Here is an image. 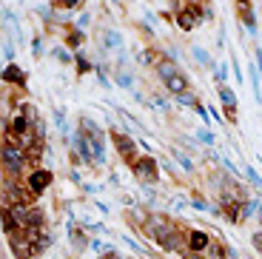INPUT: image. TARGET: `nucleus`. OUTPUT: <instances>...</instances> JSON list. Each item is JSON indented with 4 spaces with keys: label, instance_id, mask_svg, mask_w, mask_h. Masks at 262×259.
<instances>
[{
    "label": "nucleus",
    "instance_id": "f257e3e1",
    "mask_svg": "<svg viewBox=\"0 0 262 259\" xmlns=\"http://www.w3.org/2000/svg\"><path fill=\"white\" fill-rule=\"evenodd\" d=\"M145 233L154 236V242L160 248H165V251H183V245L188 242V233H183L171 220H165V217H151L145 222Z\"/></svg>",
    "mask_w": 262,
    "mask_h": 259
},
{
    "label": "nucleus",
    "instance_id": "f03ea898",
    "mask_svg": "<svg viewBox=\"0 0 262 259\" xmlns=\"http://www.w3.org/2000/svg\"><path fill=\"white\" fill-rule=\"evenodd\" d=\"M205 9H200L196 3H183V6H177V26L183 29V32H191V29H196V23L200 20H205Z\"/></svg>",
    "mask_w": 262,
    "mask_h": 259
},
{
    "label": "nucleus",
    "instance_id": "7ed1b4c3",
    "mask_svg": "<svg viewBox=\"0 0 262 259\" xmlns=\"http://www.w3.org/2000/svg\"><path fill=\"white\" fill-rule=\"evenodd\" d=\"M26 165H29L26 151H20V148H14V145L3 143V171H9L12 177H17V174H23Z\"/></svg>",
    "mask_w": 262,
    "mask_h": 259
},
{
    "label": "nucleus",
    "instance_id": "20e7f679",
    "mask_svg": "<svg viewBox=\"0 0 262 259\" xmlns=\"http://www.w3.org/2000/svg\"><path fill=\"white\" fill-rule=\"evenodd\" d=\"M112 140H114V148L120 151V157H123L128 165H134V162L140 160V151H137V145H134V140H131L128 134H125L123 128H117V131H112Z\"/></svg>",
    "mask_w": 262,
    "mask_h": 259
},
{
    "label": "nucleus",
    "instance_id": "39448f33",
    "mask_svg": "<svg viewBox=\"0 0 262 259\" xmlns=\"http://www.w3.org/2000/svg\"><path fill=\"white\" fill-rule=\"evenodd\" d=\"M160 74H163L165 89H168L171 94H177V97H180V94H185V91H188V80H185V74H180L171 63H163V66H160Z\"/></svg>",
    "mask_w": 262,
    "mask_h": 259
},
{
    "label": "nucleus",
    "instance_id": "423d86ee",
    "mask_svg": "<svg viewBox=\"0 0 262 259\" xmlns=\"http://www.w3.org/2000/svg\"><path fill=\"white\" fill-rule=\"evenodd\" d=\"M9 240H12V253L17 259H34L40 251H43L37 242L26 240V236H20V233H9Z\"/></svg>",
    "mask_w": 262,
    "mask_h": 259
},
{
    "label": "nucleus",
    "instance_id": "0eeeda50",
    "mask_svg": "<svg viewBox=\"0 0 262 259\" xmlns=\"http://www.w3.org/2000/svg\"><path fill=\"white\" fill-rule=\"evenodd\" d=\"M134 174H137V180L140 182H157L160 180V171H157V162L151 160V157H140L134 165Z\"/></svg>",
    "mask_w": 262,
    "mask_h": 259
},
{
    "label": "nucleus",
    "instance_id": "6e6552de",
    "mask_svg": "<svg viewBox=\"0 0 262 259\" xmlns=\"http://www.w3.org/2000/svg\"><path fill=\"white\" fill-rule=\"evenodd\" d=\"M49 185H52V174H49V171L37 168V171H32V174H29V191H34L37 197L43 194Z\"/></svg>",
    "mask_w": 262,
    "mask_h": 259
},
{
    "label": "nucleus",
    "instance_id": "1a4fd4ad",
    "mask_svg": "<svg viewBox=\"0 0 262 259\" xmlns=\"http://www.w3.org/2000/svg\"><path fill=\"white\" fill-rule=\"evenodd\" d=\"M208 245H211V236H208V233H203V231H188V248H191L194 253L208 251Z\"/></svg>",
    "mask_w": 262,
    "mask_h": 259
},
{
    "label": "nucleus",
    "instance_id": "9d476101",
    "mask_svg": "<svg viewBox=\"0 0 262 259\" xmlns=\"http://www.w3.org/2000/svg\"><path fill=\"white\" fill-rule=\"evenodd\" d=\"M3 83H12V85H17V89H23V85H26V74L20 72L14 63H9L6 69H3Z\"/></svg>",
    "mask_w": 262,
    "mask_h": 259
},
{
    "label": "nucleus",
    "instance_id": "9b49d317",
    "mask_svg": "<svg viewBox=\"0 0 262 259\" xmlns=\"http://www.w3.org/2000/svg\"><path fill=\"white\" fill-rule=\"evenodd\" d=\"M236 6H239V17H243V23L254 32V12H251V0H236Z\"/></svg>",
    "mask_w": 262,
    "mask_h": 259
},
{
    "label": "nucleus",
    "instance_id": "f8f14e48",
    "mask_svg": "<svg viewBox=\"0 0 262 259\" xmlns=\"http://www.w3.org/2000/svg\"><path fill=\"white\" fill-rule=\"evenodd\" d=\"M220 100H223L225 109H236V97H234V91H231V89H223V91H220Z\"/></svg>",
    "mask_w": 262,
    "mask_h": 259
},
{
    "label": "nucleus",
    "instance_id": "ddd939ff",
    "mask_svg": "<svg viewBox=\"0 0 262 259\" xmlns=\"http://www.w3.org/2000/svg\"><path fill=\"white\" fill-rule=\"evenodd\" d=\"M66 43L72 46V49H77V46L83 43V32H80V29H72V32L66 34Z\"/></svg>",
    "mask_w": 262,
    "mask_h": 259
},
{
    "label": "nucleus",
    "instance_id": "4468645a",
    "mask_svg": "<svg viewBox=\"0 0 262 259\" xmlns=\"http://www.w3.org/2000/svg\"><path fill=\"white\" fill-rule=\"evenodd\" d=\"M254 211H259V200H248V202H245V208H243V217H251Z\"/></svg>",
    "mask_w": 262,
    "mask_h": 259
},
{
    "label": "nucleus",
    "instance_id": "2eb2a0df",
    "mask_svg": "<svg viewBox=\"0 0 262 259\" xmlns=\"http://www.w3.org/2000/svg\"><path fill=\"white\" fill-rule=\"evenodd\" d=\"M105 46H108V49H117V46H120V34L105 32Z\"/></svg>",
    "mask_w": 262,
    "mask_h": 259
},
{
    "label": "nucleus",
    "instance_id": "dca6fc26",
    "mask_svg": "<svg viewBox=\"0 0 262 259\" xmlns=\"http://www.w3.org/2000/svg\"><path fill=\"white\" fill-rule=\"evenodd\" d=\"M191 205H194V208H200V211H216V208H211L208 202H205V200H200V197H194V200H191Z\"/></svg>",
    "mask_w": 262,
    "mask_h": 259
},
{
    "label": "nucleus",
    "instance_id": "f3484780",
    "mask_svg": "<svg viewBox=\"0 0 262 259\" xmlns=\"http://www.w3.org/2000/svg\"><path fill=\"white\" fill-rule=\"evenodd\" d=\"M174 157H177V160H180V165H183L185 171H191V160H188V157L183 154V151H174Z\"/></svg>",
    "mask_w": 262,
    "mask_h": 259
},
{
    "label": "nucleus",
    "instance_id": "a211bd4d",
    "mask_svg": "<svg viewBox=\"0 0 262 259\" xmlns=\"http://www.w3.org/2000/svg\"><path fill=\"white\" fill-rule=\"evenodd\" d=\"M72 242H74V248H83V233L77 228H72Z\"/></svg>",
    "mask_w": 262,
    "mask_h": 259
},
{
    "label": "nucleus",
    "instance_id": "6ab92c4d",
    "mask_svg": "<svg viewBox=\"0 0 262 259\" xmlns=\"http://www.w3.org/2000/svg\"><path fill=\"white\" fill-rule=\"evenodd\" d=\"M52 54L57 60H63V63H69V60H72V57H69V52H63V49H52Z\"/></svg>",
    "mask_w": 262,
    "mask_h": 259
},
{
    "label": "nucleus",
    "instance_id": "aec40b11",
    "mask_svg": "<svg viewBox=\"0 0 262 259\" xmlns=\"http://www.w3.org/2000/svg\"><path fill=\"white\" fill-rule=\"evenodd\" d=\"M80 3H83V0H60V6L63 9H77Z\"/></svg>",
    "mask_w": 262,
    "mask_h": 259
},
{
    "label": "nucleus",
    "instance_id": "412c9836",
    "mask_svg": "<svg viewBox=\"0 0 262 259\" xmlns=\"http://www.w3.org/2000/svg\"><path fill=\"white\" fill-rule=\"evenodd\" d=\"M92 248H94L97 253H105V251H108V248H105V242H100V240H94V242H92Z\"/></svg>",
    "mask_w": 262,
    "mask_h": 259
},
{
    "label": "nucleus",
    "instance_id": "4be33fe9",
    "mask_svg": "<svg viewBox=\"0 0 262 259\" xmlns=\"http://www.w3.org/2000/svg\"><path fill=\"white\" fill-rule=\"evenodd\" d=\"M254 248L262 253V231H259V233H254Z\"/></svg>",
    "mask_w": 262,
    "mask_h": 259
},
{
    "label": "nucleus",
    "instance_id": "5701e85b",
    "mask_svg": "<svg viewBox=\"0 0 262 259\" xmlns=\"http://www.w3.org/2000/svg\"><path fill=\"white\" fill-rule=\"evenodd\" d=\"M77 66H80V72H89V69H92V66H89V60H85V57H77Z\"/></svg>",
    "mask_w": 262,
    "mask_h": 259
},
{
    "label": "nucleus",
    "instance_id": "b1692460",
    "mask_svg": "<svg viewBox=\"0 0 262 259\" xmlns=\"http://www.w3.org/2000/svg\"><path fill=\"white\" fill-rule=\"evenodd\" d=\"M103 259H120V256H117L114 251H105V253H103Z\"/></svg>",
    "mask_w": 262,
    "mask_h": 259
},
{
    "label": "nucleus",
    "instance_id": "393cba45",
    "mask_svg": "<svg viewBox=\"0 0 262 259\" xmlns=\"http://www.w3.org/2000/svg\"><path fill=\"white\" fill-rule=\"evenodd\" d=\"M57 3H60V0H57Z\"/></svg>",
    "mask_w": 262,
    "mask_h": 259
}]
</instances>
